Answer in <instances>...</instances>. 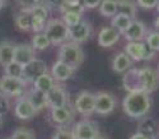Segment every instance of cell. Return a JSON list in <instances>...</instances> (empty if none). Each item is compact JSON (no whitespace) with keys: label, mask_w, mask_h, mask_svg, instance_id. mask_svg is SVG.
I'll use <instances>...</instances> for the list:
<instances>
[{"label":"cell","mask_w":159,"mask_h":139,"mask_svg":"<svg viewBox=\"0 0 159 139\" xmlns=\"http://www.w3.org/2000/svg\"><path fill=\"white\" fill-rule=\"evenodd\" d=\"M122 107L127 116L134 119H143L150 111L152 101L149 94L145 92H131L125 96Z\"/></svg>","instance_id":"6da1fadb"},{"label":"cell","mask_w":159,"mask_h":139,"mask_svg":"<svg viewBox=\"0 0 159 139\" xmlns=\"http://www.w3.org/2000/svg\"><path fill=\"white\" fill-rule=\"evenodd\" d=\"M84 60V54L82 47L75 42L62 44L59 51V61L66 64L71 69H78Z\"/></svg>","instance_id":"7a4b0ae2"},{"label":"cell","mask_w":159,"mask_h":139,"mask_svg":"<svg viewBox=\"0 0 159 139\" xmlns=\"http://www.w3.org/2000/svg\"><path fill=\"white\" fill-rule=\"evenodd\" d=\"M45 35L48 37L51 44L59 45L69 38V28L61 19L54 18L47 22L45 28Z\"/></svg>","instance_id":"3957f363"},{"label":"cell","mask_w":159,"mask_h":139,"mask_svg":"<svg viewBox=\"0 0 159 139\" xmlns=\"http://www.w3.org/2000/svg\"><path fill=\"white\" fill-rule=\"evenodd\" d=\"M27 82L24 79H17V78H10V77H2L0 78V93L11 97L22 96L25 91Z\"/></svg>","instance_id":"277c9868"},{"label":"cell","mask_w":159,"mask_h":139,"mask_svg":"<svg viewBox=\"0 0 159 139\" xmlns=\"http://www.w3.org/2000/svg\"><path fill=\"white\" fill-rule=\"evenodd\" d=\"M96 107V94L88 91H83L78 94L75 100V108L78 113H80L84 116H89L94 113Z\"/></svg>","instance_id":"5b68a950"},{"label":"cell","mask_w":159,"mask_h":139,"mask_svg":"<svg viewBox=\"0 0 159 139\" xmlns=\"http://www.w3.org/2000/svg\"><path fill=\"white\" fill-rule=\"evenodd\" d=\"M47 73V65L39 59H33L31 63L23 66V79L25 82H34L37 78Z\"/></svg>","instance_id":"8992f818"},{"label":"cell","mask_w":159,"mask_h":139,"mask_svg":"<svg viewBox=\"0 0 159 139\" xmlns=\"http://www.w3.org/2000/svg\"><path fill=\"white\" fill-rule=\"evenodd\" d=\"M116 107L115 96L108 92H99L96 94V107L94 113L99 115H108Z\"/></svg>","instance_id":"52a82bcc"},{"label":"cell","mask_w":159,"mask_h":139,"mask_svg":"<svg viewBox=\"0 0 159 139\" xmlns=\"http://www.w3.org/2000/svg\"><path fill=\"white\" fill-rule=\"evenodd\" d=\"M122 84H124V88L127 91V93H131V92H144L141 75H140V69H136V68L129 69V70L124 74Z\"/></svg>","instance_id":"ba28073f"},{"label":"cell","mask_w":159,"mask_h":139,"mask_svg":"<svg viewBox=\"0 0 159 139\" xmlns=\"http://www.w3.org/2000/svg\"><path fill=\"white\" fill-rule=\"evenodd\" d=\"M140 75L143 82V88L145 93H152L159 87V73L158 70L149 66L140 68Z\"/></svg>","instance_id":"9c48e42d"},{"label":"cell","mask_w":159,"mask_h":139,"mask_svg":"<svg viewBox=\"0 0 159 139\" xmlns=\"http://www.w3.org/2000/svg\"><path fill=\"white\" fill-rule=\"evenodd\" d=\"M90 35H92V26L87 21H82L76 26L69 28V38L71 40V42H75L78 45L85 42L90 37Z\"/></svg>","instance_id":"30bf717a"},{"label":"cell","mask_w":159,"mask_h":139,"mask_svg":"<svg viewBox=\"0 0 159 139\" xmlns=\"http://www.w3.org/2000/svg\"><path fill=\"white\" fill-rule=\"evenodd\" d=\"M73 134L75 139H93L98 134V128L93 121L82 120L74 127Z\"/></svg>","instance_id":"8fae6325"},{"label":"cell","mask_w":159,"mask_h":139,"mask_svg":"<svg viewBox=\"0 0 159 139\" xmlns=\"http://www.w3.org/2000/svg\"><path fill=\"white\" fill-rule=\"evenodd\" d=\"M46 94H47V103L51 107V110L64 107L68 103V92L61 86H55Z\"/></svg>","instance_id":"7c38bea8"},{"label":"cell","mask_w":159,"mask_h":139,"mask_svg":"<svg viewBox=\"0 0 159 139\" xmlns=\"http://www.w3.org/2000/svg\"><path fill=\"white\" fill-rule=\"evenodd\" d=\"M147 26L139 21H132L129 28L124 32V36L130 42H138V41L144 40V37H147Z\"/></svg>","instance_id":"4fadbf2b"},{"label":"cell","mask_w":159,"mask_h":139,"mask_svg":"<svg viewBox=\"0 0 159 139\" xmlns=\"http://www.w3.org/2000/svg\"><path fill=\"white\" fill-rule=\"evenodd\" d=\"M34 59V49L32 45L28 44H19L16 45V51H14V61L20 64L22 66L27 65Z\"/></svg>","instance_id":"5bb4252c"},{"label":"cell","mask_w":159,"mask_h":139,"mask_svg":"<svg viewBox=\"0 0 159 139\" xmlns=\"http://www.w3.org/2000/svg\"><path fill=\"white\" fill-rule=\"evenodd\" d=\"M139 134L147 137L148 139H155L158 137V124L153 117H143L138 125Z\"/></svg>","instance_id":"9a60e30c"},{"label":"cell","mask_w":159,"mask_h":139,"mask_svg":"<svg viewBox=\"0 0 159 139\" xmlns=\"http://www.w3.org/2000/svg\"><path fill=\"white\" fill-rule=\"evenodd\" d=\"M120 40V33L112 27H103L98 35V44L102 47H111Z\"/></svg>","instance_id":"2e32d148"},{"label":"cell","mask_w":159,"mask_h":139,"mask_svg":"<svg viewBox=\"0 0 159 139\" xmlns=\"http://www.w3.org/2000/svg\"><path fill=\"white\" fill-rule=\"evenodd\" d=\"M14 113H16V116L22 119V120H30V119L36 116L37 111L33 108V106L31 105V102L28 101L27 97H23V98H20L17 102Z\"/></svg>","instance_id":"e0dca14e"},{"label":"cell","mask_w":159,"mask_h":139,"mask_svg":"<svg viewBox=\"0 0 159 139\" xmlns=\"http://www.w3.org/2000/svg\"><path fill=\"white\" fill-rule=\"evenodd\" d=\"M73 73H74V69H71L70 66H68L66 64L57 60L54 65H52L51 77L54 78V80L64 82V80H68L73 75Z\"/></svg>","instance_id":"ac0fdd59"},{"label":"cell","mask_w":159,"mask_h":139,"mask_svg":"<svg viewBox=\"0 0 159 139\" xmlns=\"http://www.w3.org/2000/svg\"><path fill=\"white\" fill-rule=\"evenodd\" d=\"M14 51L16 45L9 41L0 42V65L7 66L11 61H14Z\"/></svg>","instance_id":"d6986e66"},{"label":"cell","mask_w":159,"mask_h":139,"mask_svg":"<svg viewBox=\"0 0 159 139\" xmlns=\"http://www.w3.org/2000/svg\"><path fill=\"white\" fill-rule=\"evenodd\" d=\"M51 117L56 124L65 125L73 120L74 115H73V111L68 106H64V107H59V108H52L51 110Z\"/></svg>","instance_id":"ffe728a7"},{"label":"cell","mask_w":159,"mask_h":139,"mask_svg":"<svg viewBox=\"0 0 159 139\" xmlns=\"http://www.w3.org/2000/svg\"><path fill=\"white\" fill-rule=\"evenodd\" d=\"M28 101L31 102V105L33 106V108L37 111H41V110H43V108H46L47 106H48V103H47V94L45 93V92H39V91H37V89H32L31 91V93L28 94Z\"/></svg>","instance_id":"44dd1931"},{"label":"cell","mask_w":159,"mask_h":139,"mask_svg":"<svg viewBox=\"0 0 159 139\" xmlns=\"http://www.w3.org/2000/svg\"><path fill=\"white\" fill-rule=\"evenodd\" d=\"M132 64V60L127 56V55L125 52H120V54H117L113 61H112V69H113V72L116 73H126L130 66Z\"/></svg>","instance_id":"7402d4cb"},{"label":"cell","mask_w":159,"mask_h":139,"mask_svg":"<svg viewBox=\"0 0 159 139\" xmlns=\"http://www.w3.org/2000/svg\"><path fill=\"white\" fill-rule=\"evenodd\" d=\"M16 26L17 28L23 31V32H27L31 30L32 27V16L28 9H22L19 12V14L16 17Z\"/></svg>","instance_id":"603a6c76"},{"label":"cell","mask_w":159,"mask_h":139,"mask_svg":"<svg viewBox=\"0 0 159 139\" xmlns=\"http://www.w3.org/2000/svg\"><path fill=\"white\" fill-rule=\"evenodd\" d=\"M143 52H144V42H129L125 47V54L135 61L143 60Z\"/></svg>","instance_id":"cb8c5ba5"},{"label":"cell","mask_w":159,"mask_h":139,"mask_svg":"<svg viewBox=\"0 0 159 139\" xmlns=\"http://www.w3.org/2000/svg\"><path fill=\"white\" fill-rule=\"evenodd\" d=\"M33 84H34V89H37L39 92L47 93L48 91H51L52 88L55 87V80H54V78H52L48 73H46V74L41 75L39 78H37L33 82Z\"/></svg>","instance_id":"d4e9b609"},{"label":"cell","mask_w":159,"mask_h":139,"mask_svg":"<svg viewBox=\"0 0 159 139\" xmlns=\"http://www.w3.org/2000/svg\"><path fill=\"white\" fill-rule=\"evenodd\" d=\"M131 22H132V19L131 18H129V17H126V16H124V14H116L113 18H112V28L113 30H116L118 33H124L127 28H129V26L131 24Z\"/></svg>","instance_id":"484cf974"},{"label":"cell","mask_w":159,"mask_h":139,"mask_svg":"<svg viewBox=\"0 0 159 139\" xmlns=\"http://www.w3.org/2000/svg\"><path fill=\"white\" fill-rule=\"evenodd\" d=\"M117 3V10L120 12V14H124L129 18H134L136 14V4L132 2H127V0H121Z\"/></svg>","instance_id":"4316f807"},{"label":"cell","mask_w":159,"mask_h":139,"mask_svg":"<svg viewBox=\"0 0 159 139\" xmlns=\"http://www.w3.org/2000/svg\"><path fill=\"white\" fill-rule=\"evenodd\" d=\"M117 3L112 0H104L99 4V13L103 17H115L117 14Z\"/></svg>","instance_id":"83f0119b"},{"label":"cell","mask_w":159,"mask_h":139,"mask_svg":"<svg viewBox=\"0 0 159 139\" xmlns=\"http://www.w3.org/2000/svg\"><path fill=\"white\" fill-rule=\"evenodd\" d=\"M82 16H83V13H79V12H66V13H62L61 21L66 24L68 28H71V27L82 22Z\"/></svg>","instance_id":"f1b7e54d"},{"label":"cell","mask_w":159,"mask_h":139,"mask_svg":"<svg viewBox=\"0 0 159 139\" xmlns=\"http://www.w3.org/2000/svg\"><path fill=\"white\" fill-rule=\"evenodd\" d=\"M5 75L10 78H17V79H23V66L16 61H11L7 66H4Z\"/></svg>","instance_id":"f546056e"},{"label":"cell","mask_w":159,"mask_h":139,"mask_svg":"<svg viewBox=\"0 0 159 139\" xmlns=\"http://www.w3.org/2000/svg\"><path fill=\"white\" fill-rule=\"evenodd\" d=\"M30 13L32 17L41 18V19L46 21L48 17V8L42 3H34L30 7Z\"/></svg>","instance_id":"4dcf8cb0"},{"label":"cell","mask_w":159,"mask_h":139,"mask_svg":"<svg viewBox=\"0 0 159 139\" xmlns=\"http://www.w3.org/2000/svg\"><path fill=\"white\" fill-rule=\"evenodd\" d=\"M51 45L48 37L45 35V32L42 33H37L33 38H32V47L34 50H45Z\"/></svg>","instance_id":"1f68e13d"},{"label":"cell","mask_w":159,"mask_h":139,"mask_svg":"<svg viewBox=\"0 0 159 139\" xmlns=\"http://www.w3.org/2000/svg\"><path fill=\"white\" fill-rule=\"evenodd\" d=\"M60 9L62 13L66 12H79V13H83L84 12V7L83 3H79V2H62L60 5Z\"/></svg>","instance_id":"d6a6232c"},{"label":"cell","mask_w":159,"mask_h":139,"mask_svg":"<svg viewBox=\"0 0 159 139\" xmlns=\"http://www.w3.org/2000/svg\"><path fill=\"white\" fill-rule=\"evenodd\" d=\"M10 139H36L34 132L28 128H18L13 132Z\"/></svg>","instance_id":"836d02e7"},{"label":"cell","mask_w":159,"mask_h":139,"mask_svg":"<svg viewBox=\"0 0 159 139\" xmlns=\"http://www.w3.org/2000/svg\"><path fill=\"white\" fill-rule=\"evenodd\" d=\"M145 44H147L153 51L159 50V32H150L145 37Z\"/></svg>","instance_id":"e575fe53"},{"label":"cell","mask_w":159,"mask_h":139,"mask_svg":"<svg viewBox=\"0 0 159 139\" xmlns=\"http://www.w3.org/2000/svg\"><path fill=\"white\" fill-rule=\"evenodd\" d=\"M46 28V21L41 19V18H36L32 17V27L31 30L36 33H42V31Z\"/></svg>","instance_id":"d590c367"},{"label":"cell","mask_w":159,"mask_h":139,"mask_svg":"<svg viewBox=\"0 0 159 139\" xmlns=\"http://www.w3.org/2000/svg\"><path fill=\"white\" fill-rule=\"evenodd\" d=\"M52 139H75L73 132L68 130V129H59L55 135L52 137Z\"/></svg>","instance_id":"8d00e7d4"},{"label":"cell","mask_w":159,"mask_h":139,"mask_svg":"<svg viewBox=\"0 0 159 139\" xmlns=\"http://www.w3.org/2000/svg\"><path fill=\"white\" fill-rule=\"evenodd\" d=\"M9 110V101L8 97L3 93H0V116L4 115L7 111Z\"/></svg>","instance_id":"74e56055"},{"label":"cell","mask_w":159,"mask_h":139,"mask_svg":"<svg viewBox=\"0 0 159 139\" xmlns=\"http://www.w3.org/2000/svg\"><path fill=\"white\" fill-rule=\"evenodd\" d=\"M157 3L155 0H152V2H143V0H139V2H136V7H140L143 9H153V8H157Z\"/></svg>","instance_id":"f35d334b"},{"label":"cell","mask_w":159,"mask_h":139,"mask_svg":"<svg viewBox=\"0 0 159 139\" xmlns=\"http://www.w3.org/2000/svg\"><path fill=\"white\" fill-rule=\"evenodd\" d=\"M155 51H153L147 44L144 42V52H143V60H150L152 58H154Z\"/></svg>","instance_id":"ab89813d"},{"label":"cell","mask_w":159,"mask_h":139,"mask_svg":"<svg viewBox=\"0 0 159 139\" xmlns=\"http://www.w3.org/2000/svg\"><path fill=\"white\" fill-rule=\"evenodd\" d=\"M99 2H93V3H90V2H84L83 3V7H84V9H94V8H97V7H99Z\"/></svg>","instance_id":"60d3db41"},{"label":"cell","mask_w":159,"mask_h":139,"mask_svg":"<svg viewBox=\"0 0 159 139\" xmlns=\"http://www.w3.org/2000/svg\"><path fill=\"white\" fill-rule=\"evenodd\" d=\"M130 139H148V138L144 137V135H141V134H139V133H135V134H132V135L130 137Z\"/></svg>","instance_id":"b9f144b4"},{"label":"cell","mask_w":159,"mask_h":139,"mask_svg":"<svg viewBox=\"0 0 159 139\" xmlns=\"http://www.w3.org/2000/svg\"><path fill=\"white\" fill-rule=\"evenodd\" d=\"M154 26H155V30H157V32H159V17H157V18H155Z\"/></svg>","instance_id":"7bdbcfd3"},{"label":"cell","mask_w":159,"mask_h":139,"mask_svg":"<svg viewBox=\"0 0 159 139\" xmlns=\"http://www.w3.org/2000/svg\"><path fill=\"white\" fill-rule=\"evenodd\" d=\"M93 139H106V137H103V135H101V134L98 133V134H97V135H96Z\"/></svg>","instance_id":"ee69618b"},{"label":"cell","mask_w":159,"mask_h":139,"mask_svg":"<svg viewBox=\"0 0 159 139\" xmlns=\"http://www.w3.org/2000/svg\"><path fill=\"white\" fill-rule=\"evenodd\" d=\"M3 7H4V2H3V0H0V10H2Z\"/></svg>","instance_id":"f6af8a7d"},{"label":"cell","mask_w":159,"mask_h":139,"mask_svg":"<svg viewBox=\"0 0 159 139\" xmlns=\"http://www.w3.org/2000/svg\"><path fill=\"white\" fill-rule=\"evenodd\" d=\"M2 124H3V117L0 116V127H2Z\"/></svg>","instance_id":"bcb514c9"},{"label":"cell","mask_w":159,"mask_h":139,"mask_svg":"<svg viewBox=\"0 0 159 139\" xmlns=\"http://www.w3.org/2000/svg\"><path fill=\"white\" fill-rule=\"evenodd\" d=\"M157 9H158V12H159V2L157 3Z\"/></svg>","instance_id":"7dc6e473"},{"label":"cell","mask_w":159,"mask_h":139,"mask_svg":"<svg viewBox=\"0 0 159 139\" xmlns=\"http://www.w3.org/2000/svg\"><path fill=\"white\" fill-rule=\"evenodd\" d=\"M9 139H10V138H9Z\"/></svg>","instance_id":"c3c4849f"}]
</instances>
